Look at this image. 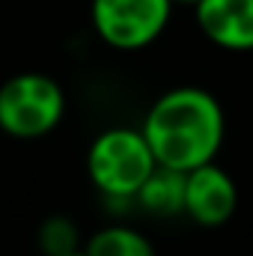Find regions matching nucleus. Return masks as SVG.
I'll use <instances>...</instances> for the list:
<instances>
[{"mask_svg": "<svg viewBox=\"0 0 253 256\" xmlns=\"http://www.w3.org/2000/svg\"><path fill=\"white\" fill-rule=\"evenodd\" d=\"M140 131L158 167L188 173L218 158L226 137V114L208 90L176 86L152 102Z\"/></svg>", "mask_w": 253, "mask_h": 256, "instance_id": "f257e3e1", "label": "nucleus"}, {"mask_svg": "<svg viewBox=\"0 0 253 256\" xmlns=\"http://www.w3.org/2000/svg\"><path fill=\"white\" fill-rule=\"evenodd\" d=\"M158 161L140 128H104L86 152L90 182L110 200H134Z\"/></svg>", "mask_w": 253, "mask_h": 256, "instance_id": "f03ea898", "label": "nucleus"}, {"mask_svg": "<svg viewBox=\"0 0 253 256\" xmlns=\"http://www.w3.org/2000/svg\"><path fill=\"white\" fill-rule=\"evenodd\" d=\"M66 116L63 86L42 72H21L0 86V131L18 140H39Z\"/></svg>", "mask_w": 253, "mask_h": 256, "instance_id": "7ed1b4c3", "label": "nucleus"}, {"mask_svg": "<svg viewBox=\"0 0 253 256\" xmlns=\"http://www.w3.org/2000/svg\"><path fill=\"white\" fill-rule=\"evenodd\" d=\"M92 27L116 51L149 48L173 18V0H92Z\"/></svg>", "mask_w": 253, "mask_h": 256, "instance_id": "20e7f679", "label": "nucleus"}, {"mask_svg": "<svg viewBox=\"0 0 253 256\" xmlns=\"http://www.w3.org/2000/svg\"><path fill=\"white\" fill-rule=\"evenodd\" d=\"M238 208V188L232 176L214 161L185 173V214L194 224L214 230L224 226Z\"/></svg>", "mask_w": 253, "mask_h": 256, "instance_id": "39448f33", "label": "nucleus"}, {"mask_svg": "<svg viewBox=\"0 0 253 256\" xmlns=\"http://www.w3.org/2000/svg\"><path fill=\"white\" fill-rule=\"evenodd\" d=\"M200 33L224 51H253V0H200L194 6Z\"/></svg>", "mask_w": 253, "mask_h": 256, "instance_id": "423d86ee", "label": "nucleus"}, {"mask_svg": "<svg viewBox=\"0 0 253 256\" xmlns=\"http://www.w3.org/2000/svg\"><path fill=\"white\" fill-rule=\"evenodd\" d=\"M134 200L149 214H158V218L185 212V173L170 167H155V173L143 182Z\"/></svg>", "mask_w": 253, "mask_h": 256, "instance_id": "0eeeda50", "label": "nucleus"}, {"mask_svg": "<svg viewBox=\"0 0 253 256\" xmlns=\"http://www.w3.org/2000/svg\"><path fill=\"white\" fill-rule=\"evenodd\" d=\"M80 250H84V256H155L152 242L140 230L122 226V224L98 230L96 236L86 238V244Z\"/></svg>", "mask_w": 253, "mask_h": 256, "instance_id": "6e6552de", "label": "nucleus"}, {"mask_svg": "<svg viewBox=\"0 0 253 256\" xmlns=\"http://www.w3.org/2000/svg\"><path fill=\"white\" fill-rule=\"evenodd\" d=\"M39 242H42L45 256L78 250V232H74V226H72L68 220H63V218L45 220V224H42V232H39Z\"/></svg>", "mask_w": 253, "mask_h": 256, "instance_id": "1a4fd4ad", "label": "nucleus"}, {"mask_svg": "<svg viewBox=\"0 0 253 256\" xmlns=\"http://www.w3.org/2000/svg\"><path fill=\"white\" fill-rule=\"evenodd\" d=\"M200 0H173V6H196Z\"/></svg>", "mask_w": 253, "mask_h": 256, "instance_id": "9d476101", "label": "nucleus"}, {"mask_svg": "<svg viewBox=\"0 0 253 256\" xmlns=\"http://www.w3.org/2000/svg\"><path fill=\"white\" fill-rule=\"evenodd\" d=\"M54 256H84V250L78 248V250H68V254H54Z\"/></svg>", "mask_w": 253, "mask_h": 256, "instance_id": "9b49d317", "label": "nucleus"}]
</instances>
